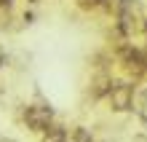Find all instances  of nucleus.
Returning <instances> with one entry per match:
<instances>
[{"label":"nucleus","instance_id":"obj_1","mask_svg":"<svg viewBox=\"0 0 147 142\" xmlns=\"http://www.w3.org/2000/svg\"><path fill=\"white\" fill-rule=\"evenodd\" d=\"M118 62L123 65V70L128 73V78H134V83H142L147 78V56L142 48H136L134 43H123L115 48Z\"/></svg>","mask_w":147,"mask_h":142},{"label":"nucleus","instance_id":"obj_2","mask_svg":"<svg viewBox=\"0 0 147 142\" xmlns=\"http://www.w3.org/2000/svg\"><path fill=\"white\" fill-rule=\"evenodd\" d=\"M22 121H24V126L30 131L43 134V131H48L56 123V115H54V110L48 105H27L24 113H22Z\"/></svg>","mask_w":147,"mask_h":142},{"label":"nucleus","instance_id":"obj_3","mask_svg":"<svg viewBox=\"0 0 147 142\" xmlns=\"http://www.w3.org/2000/svg\"><path fill=\"white\" fill-rule=\"evenodd\" d=\"M134 94H136V83H131V81H115V86H112V91H110V96H107L110 110H115V113L136 110Z\"/></svg>","mask_w":147,"mask_h":142},{"label":"nucleus","instance_id":"obj_4","mask_svg":"<svg viewBox=\"0 0 147 142\" xmlns=\"http://www.w3.org/2000/svg\"><path fill=\"white\" fill-rule=\"evenodd\" d=\"M112 86H115L112 75L107 73V70H99V73L91 78V86H88V91H91V96H94V99H102V96H110Z\"/></svg>","mask_w":147,"mask_h":142},{"label":"nucleus","instance_id":"obj_5","mask_svg":"<svg viewBox=\"0 0 147 142\" xmlns=\"http://www.w3.org/2000/svg\"><path fill=\"white\" fill-rule=\"evenodd\" d=\"M40 142H67V126L54 123L48 131H43V134H40Z\"/></svg>","mask_w":147,"mask_h":142},{"label":"nucleus","instance_id":"obj_6","mask_svg":"<svg viewBox=\"0 0 147 142\" xmlns=\"http://www.w3.org/2000/svg\"><path fill=\"white\" fill-rule=\"evenodd\" d=\"M67 142H94V131L88 126H72L67 129Z\"/></svg>","mask_w":147,"mask_h":142},{"label":"nucleus","instance_id":"obj_7","mask_svg":"<svg viewBox=\"0 0 147 142\" xmlns=\"http://www.w3.org/2000/svg\"><path fill=\"white\" fill-rule=\"evenodd\" d=\"M134 102H136V110L147 107V83H139L136 86V94H134Z\"/></svg>","mask_w":147,"mask_h":142},{"label":"nucleus","instance_id":"obj_8","mask_svg":"<svg viewBox=\"0 0 147 142\" xmlns=\"http://www.w3.org/2000/svg\"><path fill=\"white\" fill-rule=\"evenodd\" d=\"M75 3L83 11H99V8H105V0H75Z\"/></svg>","mask_w":147,"mask_h":142},{"label":"nucleus","instance_id":"obj_9","mask_svg":"<svg viewBox=\"0 0 147 142\" xmlns=\"http://www.w3.org/2000/svg\"><path fill=\"white\" fill-rule=\"evenodd\" d=\"M3 62H5V54H3V48H0V65H3Z\"/></svg>","mask_w":147,"mask_h":142},{"label":"nucleus","instance_id":"obj_10","mask_svg":"<svg viewBox=\"0 0 147 142\" xmlns=\"http://www.w3.org/2000/svg\"><path fill=\"white\" fill-rule=\"evenodd\" d=\"M0 142H13V139H5V137H0Z\"/></svg>","mask_w":147,"mask_h":142},{"label":"nucleus","instance_id":"obj_11","mask_svg":"<svg viewBox=\"0 0 147 142\" xmlns=\"http://www.w3.org/2000/svg\"><path fill=\"white\" fill-rule=\"evenodd\" d=\"M144 32H147V19H144Z\"/></svg>","mask_w":147,"mask_h":142}]
</instances>
